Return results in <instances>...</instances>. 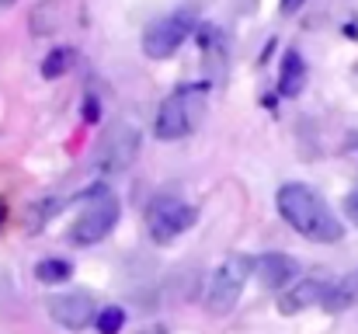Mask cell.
<instances>
[{"label": "cell", "mask_w": 358, "mask_h": 334, "mask_svg": "<svg viewBox=\"0 0 358 334\" xmlns=\"http://www.w3.org/2000/svg\"><path fill=\"white\" fill-rule=\"evenodd\" d=\"M278 216L289 223L299 237L313 240V244H338L345 237V223L334 216V209L324 202L320 192H313L303 181H289L278 188L275 195Z\"/></svg>", "instance_id": "obj_1"}, {"label": "cell", "mask_w": 358, "mask_h": 334, "mask_svg": "<svg viewBox=\"0 0 358 334\" xmlns=\"http://www.w3.org/2000/svg\"><path fill=\"white\" fill-rule=\"evenodd\" d=\"M206 95H209L206 84H181V88H174V91L160 102L157 118H153L157 139H167V143H171V139L192 136V132L199 129V122H202Z\"/></svg>", "instance_id": "obj_2"}, {"label": "cell", "mask_w": 358, "mask_h": 334, "mask_svg": "<svg viewBox=\"0 0 358 334\" xmlns=\"http://www.w3.org/2000/svg\"><path fill=\"white\" fill-rule=\"evenodd\" d=\"M84 195V213L77 216V223L70 226V240L73 244H98V240H105L112 230H115V223H119V202H115V195L105 188V185H94V188H87V192H80Z\"/></svg>", "instance_id": "obj_3"}, {"label": "cell", "mask_w": 358, "mask_h": 334, "mask_svg": "<svg viewBox=\"0 0 358 334\" xmlns=\"http://www.w3.org/2000/svg\"><path fill=\"white\" fill-rule=\"evenodd\" d=\"M250 272H254V258H247V254H230V258L213 272L209 293H206L209 314H230V310L237 307V300H240V293H243V286H247V279H250Z\"/></svg>", "instance_id": "obj_4"}, {"label": "cell", "mask_w": 358, "mask_h": 334, "mask_svg": "<svg viewBox=\"0 0 358 334\" xmlns=\"http://www.w3.org/2000/svg\"><path fill=\"white\" fill-rule=\"evenodd\" d=\"M199 220V209L188 206L185 199L178 195H157L150 199L146 206V233L157 240V244H171L178 240L185 230H192Z\"/></svg>", "instance_id": "obj_5"}, {"label": "cell", "mask_w": 358, "mask_h": 334, "mask_svg": "<svg viewBox=\"0 0 358 334\" xmlns=\"http://www.w3.org/2000/svg\"><path fill=\"white\" fill-rule=\"evenodd\" d=\"M192 28H195L192 14H185V11L167 14V18L153 21V25L143 32V53H146L150 60H167V56H174V53L185 46V39L192 35Z\"/></svg>", "instance_id": "obj_6"}, {"label": "cell", "mask_w": 358, "mask_h": 334, "mask_svg": "<svg viewBox=\"0 0 358 334\" xmlns=\"http://www.w3.org/2000/svg\"><path fill=\"white\" fill-rule=\"evenodd\" d=\"M136 153H139V132H136V125H129V122H119L105 139H101V146H98V153H94V164L101 167V171H129L132 164H136Z\"/></svg>", "instance_id": "obj_7"}, {"label": "cell", "mask_w": 358, "mask_h": 334, "mask_svg": "<svg viewBox=\"0 0 358 334\" xmlns=\"http://www.w3.org/2000/svg\"><path fill=\"white\" fill-rule=\"evenodd\" d=\"M49 317L66 331H84L87 324H94L98 310L87 293H59L49 300Z\"/></svg>", "instance_id": "obj_8"}, {"label": "cell", "mask_w": 358, "mask_h": 334, "mask_svg": "<svg viewBox=\"0 0 358 334\" xmlns=\"http://www.w3.org/2000/svg\"><path fill=\"white\" fill-rule=\"evenodd\" d=\"M254 275H257V282H261L264 289L285 293V289L299 279V261L289 258V254H278V251L257 254V258H254Z\"/></svg>", "instance_id": "obj_9"}, {"label": "cell", "mask_w": 358, "mask_h": 334, "mask_svg": "<svg viewBox=\"0 0 358 334\" xmlns=\"http://www.w3.org/2000/svg\"><path fill=\"white\" fill-rule=\"evenodd\" d=\"M327 289H331V282L320 279V275L296 279L285 293H278V314L292 317V314H303V310H310V307H324Z\"/></svg>", "instance_id": "obj_10"}, {"label": "cell", "mask_w": 358, "mask_h": 334, "mask_svg": "<svg viewBox=\"0 0 358 334\" xmlns=\"http://www.w3.org/2000/svg\"><path fill=\"white\" fill-rule=\"evenodd\" d=\"M303 84H306V60L296 49H289L282 56V67H278V95L282 98H299Z\"/></svg>", "instance_id": "obj_11"}, {"label": "cell", "mask_w": 358, "mask_h": 334, "mask_svg": "<svg viewBox=\"0 0 358 334\" xmlns=\"http://www.w3.org/2000/svg\"><path fill=\"white\" fill-rule=\"evenodd\" d=\"M352 307H358V268L348 272V275H341L338 282H331V289L324 296V310H331V314L352 310Z\"/></svg>", "instance_id": "obj_12"}, {"label": "cell", "mask_w": 358, "mask_h": 334, "mask_svg": "<svg viewBox=\"0 0 358 334\" xmlns=\"http://www.w3.org/2000/svg\"><path fill=\"white\" fill-rule=\"evenodd\" d=\"M70 275H73V265L63 261V258H45V261L35 265V279L42 286H63Z\"/></svg>", "instance_id": "obj_13"}, {"label": "cell", "mask_w": 358, "mask_h": 334, "mask_svg": "<svg viewBox=\"0 0 358 334\" xmlns=\"http://www.w3.org/2000/svg\"><path fill=\"white\" fill-rule=\"evenodd\" d=\"M73 63H77V53H73V49H66V46H63V49H52V53L42 60V77H45V81L66 77Z\"/></svg>", "instance_id": "obj_14"}, {"label": "cell", "mask_w": 358, "mask_h": 334, "mask_svg": "<svg viewBox=\"0 0 358 334\" xmlns=\"http://www.w3.org/2000/svg\"><path fill=\"white\" fill-rule=\"evenodd\" d=\"M122 324H125V310H122V307H105V310H98V317H94L98 334H119Z\"/></svg>", "instance_id": "obj_15"}, {"label": "cell", "mask_w": 358, "mask_h": 334, "mask_svg": "<svg viewBox=\"0 0 358 334\" xmlns=\"http://www.w3.org/2000/svg\"><path fill=\"white\" fill-rule=\"evenodd\" d=\"M345 216L358 226V188H352V192H348V199H345Z\"/></svg>", "instance_id": "obj_16"}, {"label": "cell", "mask_w": 358, "mask_h": 334, "mask_svg": "<svg viewBox=\"0 0 358 334\" xmlns=\"http://www.w3.org/2000/svg\"><path fill=\"white\" fill-rule=\"evenodd\" d=\"M306 4H310V0H278V11H282V14L289 18V14H296V11H303Z\"/></svg>", "instance_id": "obj_17"}, {"label": "cell", "mask_w": 358, "mask_h": 334, "mask_svg": "<svg viewBox=\"0 0 358 334\" xmlns=\"http://www.w3.org/2000/svg\"><path fill=\"white\" fill-rule=\"evenodd\" d=\"M84 118L87 122H98V98H87L84 102Z\"/></svg>", "instance_id": "obj_18"}, {"label": "cell", "mask_w": 358, "mask_h": 334, "mask_svg": "<svg viewBox=\"0 0 358 334\" xmlns=\"http://www.w3.org/2000/svg\"><path fill=\"white\" fill-rule=\"evenodd\" d=\"M139 334H167V328L164 324H153V328H146V331H139Z\"/></svg>", "instance_id": "obj_19"}, {"label": "cell", "mask_w": 358, "mask_h": 334, "mask_svg": "<svg viewBox=\"0 0 358 334\" xmlns=\"http://www.w3.org/2000/svg\"><path fill=\"white\" fill-rule=\"evenodd\" d=\"M10 4H14V0H0V7H10Z\"/></svg>", "instance_id": "obj_20"}, {"label": "cell", "mask_w": 358, "mask_h": 334, "mask_svg": "<svg viewBox=\"0 0 358 334\" xmlns=\"http://www.w3.org/2000/svg\"><path fill=\"white\" fill-rule=\"evenodd\" d=\"M3 216H7V209H3V206H0V223H3Z\"/></svg>", "instance_id": "obj_21"}]
</instances>
